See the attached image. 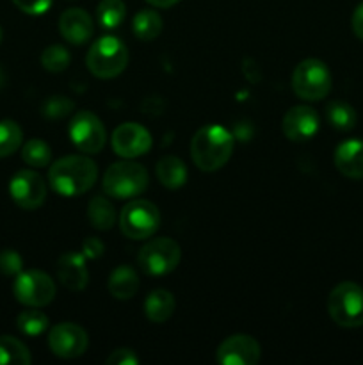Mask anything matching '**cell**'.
<instances>
[{
  "label": "cell",
  "mask_w": 363,
  "mask_h": 365,
  "mask_svg": "<svg viewBox=\"0 0 363 365\" xmlns=\"http://www.w3.org/2000/svg\"><path fill=\"white\" fill-rule=\"evenodd\" d=\"M127 16V6L123 0H102L96 7V20L103 29H116Z\"/></svg>",
  "instance_id": "cell-27"
},
{
  "label": "cell",
  "mask_w": 363,
  "mask_h": 365,
  "mask_svg": "<svg viewBox=\"0 0 363 365\" xmlns=\"http://www.w3.org/2000/svg\"><path fill=\"white\" fill-rule=\"evenodd\" d=\"M235 139L230 130L221 125H205L191 141V157L196 168L206 173L221 170L230 160Z\"/></svg>",
  "instance_id": "cell-2"
},
{
  "label": "cell",
  "mask_w": 363,
  "mask_h": 365,
  "mask_svg": "<svg viewBox=\"0 0 363 365\" xmlns=\"http://www.w3.org/2000/svg\"><path fill=\"white\" fill-rule=\"evenodd\" d=\"M333 86L330 68L319 59H305L292 71V89L306 102H319L326 98Z\"/></svg>",
  "instance_id": "cell-5"
},
{
  "label": "cell",
  "mask_w": 363,
  "mask_h": 365,
  "mask_svg": "<svg viewBox=\"0 0 363 365\" xmlns=\"http://www.w3.org/2000/svg\"><path fill=\"white\" fill-rule=\"evenodd\" d=\"M23 143V132L13 120L0 121V159L13 155Z\"/></svg>",
  "instance_id": "cell-29"
},
{
  "label": "cell",
  "mask_w": 363,
  "mask_h": 365,
  "mask_svg": "<svg viewBox=\"0 0 363 365\" xmlns=\"http://www.w3.org/2000/svg\"><path fill=\"white\" fill-rule=\"evenodd\" d=\"M98 178V166L85 155H66L50 164L48 184L64 198H75L95 185Z\"/></svg>",
  "instance_id": "cell-1"
},
{
  "label": "cell",
  "mask_w": 363,
  "mask_h": 365,
  "mask_svg": "<svg viewBox=\"0 0 363 365\" xmlns=\"http://www.w3.org/2000/svg\"><path fill=\"white\" fill-rule=\"evenodd\" d=\"M110 143H112V150L116 152V155H120L121 159H135V157L146 155L152 150L153 139L148 128L134 123V121H128V123H121L120 127H116Z\"/></svg>",
  "instance_id": "cell-13"
},
{
  "label": "cell",
  "mask_w": 363,
  "mask_h": 365,
  "mask_svg": "<svg viewBox=\"0 0 363 365\" xmlns=\"http://www.w3.org/2000/svg\"><path fill=\"white\" fill-rule=\"evenodd\" d=\"M174 303L173 294L166 289H155L149 292L144 299V314L152 323L162 324L173 316L174 312Z\"/></svg>",
  "instance_id": "cell-19"
},
{
  "label": "cell",
  "mask_w": 363,
  "mask_h": 365,
  "mask_svg": "<svg viewBox=\"0 0 363 365\" xmlns=\"http://www.w3.org/2000/svg\"><path fill=\"white\" fill-rule=\"evenodd\" d=\"M21 159L31 168H46L52 163V150L43 139H28L21 146Z\"/></svg>",
  "instance_id": "cell-28"
},
{
  "label": "cell",
  "mask_w": 363,
  "mask_h": 365,
  "mask_svg": "<svg viewBox=\"0 0 363 365\" xmlns=\"http://www.w3.org/2000/svg\"><path fill=\"white\" fill-rule=\"evenodd\" d=\"M320 118L315 109L308 106H295L285 113L281 121V130L290 141H308L319 132Z\"/></svg>",
  "instance_id": "cell-15"
},
{
  "label": "cell",
  "mask_w": 363,
  "mask_h": 365,
  "mask_svg": "<svg viewBox=\"0 0 363 365\" xmlns=\"http://www.w3.org/2000/svg\"><path fill=\"white\" fill-rule=\"evenodd\" d=\"M9 195L20 209L36 210L45 203L46 184L34 170H20L11 178Z\"/></svg>",
  "instance_id": "cell-12"
},
{
  "label": "cell",
  "mask_w": 363,
  "mask_h": 365,
  "mask_svg": "<svg viewBox=\"0 0 363 365\" xmlns=\"http://www.w3.org/2000/svg\"><path fill=\"white\" fill-rule=\"evenodd\" d=\"M14 298L25 307H41L50 305L56 298V284L52 277L43 271L31 269L21 271L13 284Z\"/></svg>",
  "instance_id": "cell-10"
},
{
  "label": "cell",
  "mask_w": 363,
  "mask_h": 365,
  "mask_svg": "<svg viewBox=\"0 0 363 365\" xmlns=\"http://www.w3.org/2000/svg\"><path fill=\"white\" fill-rule=\"evenodd\" d=\"M85 64L96 78L107 81L117 77L128 64L127 45L116 36H102L89 48Z\"/></svg>",
  "instance_id": "cell-4"
},
{
  "label": "cell",
  "mask_w": 363,
  "mask_h": 365,
  "mask_svg": "<svg viewBox=\"0 0 363 365\" xmlns=\"http://www.w3.org/2000/svg\"><path fill=\"white\" fill-rule=\"evenodd\" d=\"M59 32L68 43L78 46L88 43L95 32V21L88 11L80 7L66 9L59 18Z\"/></svg>",
  "instance_id": "cell-16"
},
{
  "label": "cell",
  "mask_w": 363,
  "mask_h": 365,
  "mask_svg": "<svg viewBox=\"0 0 363 365\" xmlns=\"http://www.w3.org/2000/svg\"><path fill=\"white\" fill-rule=\"evenodd\" d=\"M0 43H2V27H0Z\"/></svg>",
  "instance_id": "cell-39"
},
{
  "label": "cell",
  "mask_w": 363,
  "mask_h": 365,
  "mask_svg": "<svg viewBox=\"0 0 363 365\" xmlns=\"http://www.w3.org/2000/svg\"><path fill=\"white\" fill-rule=\"evenodd\" d=\"M48 317L45 312L38 309V307H28L27 310L18 314L16 327L27 337H38V335L45 334L48 330Z\"/></svg>",
  "instance_id": "cell-26"
},
{
  "label": "cell",
  "mask_w": 363,
  "mask_h": 365,
  "mask_svg": "<svg viewBox=\"0 0 363 365\" xmlns=\"http://www.w3.org/2000/svg\"><path fill=\"white\" fill-rule=\"evenodd\" d=\"M139 356L135 355L134 349L130 348H120V349H114L109 356H107L105 364L107 365H135L139 364Z\"/></svg>",
  "instance_id": "cell-33"
},
{
  "label": "cell",
  "mask_w": 363,
  "mask_h": 365,
  "mask_svg": "<svg viewBox=\"0 0 363 365\" xmlns=\"http://www.w3.org/2000/svg\"><path fill=\"white\" fill-rule=\"evenodd\" d=\"M57 278L68 291H84L89 284V271L85 257L78 252H66L57 260Z\"/></svg>",
  "instance_id": "cell-17"
},
{
  "label": "cell",
  "mask_w": 363,
  "mask_h": 365,
  "mask_svg": "<svg viewBox=\"0 0 363 365\" xmlns=\"http://www.w3.org/2000/svg\"><path fill=\"white\" fill-rule=\"evenodd\" d=\"M110 296L116 299H130L137 294L139 291V277L134 267L130 266H117L109 277Z\"/></svg>",
  "instance_id": "cell-20"
},
{
  "label": "cell",
  "mask_w": 363,
  "mask_h": 365,
  "mask_svg": "<svg viewBox=\"0 0 363 365\" xmlns=\"http://www.w3.org/2000/svg\"><path fill=\"white\" fill-rule=\"evenodd\" d=\"M155 173L160 184L167 189H180L189 177L184 160L174 155H164L157 163Z\"/></svg>",
  "instance_id": "cell-21"
},
{
  "label": "cell",
  "mask_w": 363,
  "mask_h": 365,
  "mask_svg": "<svg viewBox=\"0 0 363 365\" xmlns=\"http://www.w3.org/2000/svg\"><path fill=\"white\" fill-rule=\"evenodd\" d=\"M262 349L256 339L246 334H235L224 339L217 348V362L223 365H255L258 364Z\"/></svg>",
  "instance_id": "cell-14"
},
{
  "label": "cell",
  "mask_w": 363,
  "mask_h": 365,
  "mask_svg": "<svg viewBox=\"0 0 363 365\" xmlns=\"http://www.w3.org/2000/svg\"><path fill=\"white\" fill-rule=\"evenodd\" d=\"M326 120L337 130L349 132L356 127V110L351 103L335 100V102L327 103Z\"/></svg>",
  "instance_id": "cell-25"
},
{
  "label": "cell",
  "mask_w": 363,
  "mask_h": 365,
  "mask_svg": "<svg viewBox=\"0 0 363 365\" xmlns=\"http://www.w3.org/2000/svg\"><path fill=\"white\" fill-rule=\"evenodd\" d=\"M68 134L75 148L88 155L100 153L107 143L105 125L91 110H78L68 125Z\"/></svg>",
  "instance_id": "cell-9"
},
{
  "label": "cell",
  "mask_w": 363,
  "mask_h": 365,
  "mask_svg": "<svg viewBox=\"0 0 363 365\" xmlns=\"http://www.w3.org/2000/svg\"><path fill=\"white\" fill-rule=\"evenodd\" d=\"M330 317L342 328L363 324V287L354 282H342L327 296Z\"/></svg>",
  "instance_id": "cell-6"
},
{
  "label": "cell",
  "mask_w": 363,
  "mask_h": 365,
  "mask_svg": "<svg viewBox=\"0 0 363 365\" xmlns=\"http://www.w3.org/2000/svg\"><path fill=\"white\" fill-rule=\"evenodd\" d=\"M335 166L344 177L351 180L363 178V141L362 139H347L340 143L335 150Z\"/></svg>",
  "instance_id": "cell-18"
},
{
  "label": "cell",
  "mask_w": 363,
  "mask_h": 365,
  "mask_svg": "<svg viewBox=\"0 0 363 365\" xmlns=\"http://www.w3.org/2000/svg\"><path fill=\"white\" fill-rule=\"evenodd\" d=\"M351 27H352V32H354L356 38L362 39L363 41V2L358 4L354 9V13H352Z\"/></svg>",
  "instance_id": "cell-36"
},
{
  "label": "cell",
  "mask_w": 363,
  "mask_h": 365,
  "mask_svg": "<svg viewBox=\"0 0 363 365\" xmlns=\"http://www.w3.org/2000/svg\"><path fill=\"white\" fill-rule=\"evenodd\" d=\"M23 267V260H21L20 253L14 250H2L0 252V273L6 277H18Z\"/></svg>",
  "instance_id": "cell-32"
},
{
  "label": "cell",
  "mask_w": 363,
  "mask_h": 365,
  "mask_svg": "<svg viewBox=\"0 0 363 365\" xmlns=\"http://www.w3.org/2000/svg\"><path fill=\"white\" fill-rule=\"evenodd\" d=\"M162 18L155 9H142L139 11L132 21V31L134 36L141 41H153L162 32Z\"/></svg>",
  "instance_id": "cell-23"
},
{
  "label": "cell",
  "mask_w": 363,
  "mask_h": 365,
  "mask_svg": "<svg viewBox=\"0 0 363 365\" xmlns=\"http://www.w3.org/2000/svg\"><path fill=\"white\" fill-rule=\"evenodd\" d=\"M88 217L89 223L100 232H107L116 223V210L110 200L107 196L98 195L93 196L88 205Z\"/></svg>",
  "instance_id": "cell-22"
},
{
  "label": "cell",
  "mask_w": 363,
  "mask_h": 365,
  "mask_svg": "<svg viewBox=\"0 0 363 365\" xmlns=\"http://www.w3.org/2000/svg\"><path fill=\"white\" fill-rule=\"evenodd\" d=\"M160 227V212L155 203L134 198L123 207L120 214V228L125 237L134 241L149 239Z\"/></svg>",
  "instance_id": "cell-8"
},
{
  "label": "cell",
  "mask_w": 363,
  "mask_h": 365,
  "mask_svg": "<svg viewBox=\"0 0 363 365\" xmlns=\"http://www.w3.org/2000/svg\"><path fill=\"white\" fill-rule=\"evenodd\" d=\"M89 346L88 331L77 323H59L50 330L48 348L56 356L64 360L78 359Z\"/></svg>",
  "instance_id": "cell-11"
},
{
  "label": "cell",
  "mask_w": 363,
  "mask_h": 365,
  "mask_svg": "<svg viewBox=\"0 0 363 365\" xmlns=\"http://www.w3.org/2000/svg\"><path fill=\"white\" fill-rule=\"evenodd\" d=\"M4 84H6V73H4V70L0 68V89L4 88Z\"/></svg>",
  "instance_id": "cell-38"
},
{
  "label": "cell",
  "mask_w": 363,
  "mask_h": 365,
  "mask_svg": "<svg viewBox=\"0 0 363 365\" xmlns=\"http://www.w3.org/2000/svg\"><path fill=\"white\" fill-rule=\"evenodd\" d=\"M71 56L63 45H50L41 53V66L50 73H60L70 66Z\"/></svg>",
  "instance_id": "cell-30"
},
{
  "label": "cell",
  "mask_w": 363,
  "mask_h": 365,
  "mask_svg": "<svg viewBox=\"0 0 363 365\" xmlns=\"http://www.w3.org/2000/svg\"><path fill=\"white\" fill-rule=\"evenodd\" d=\"M180 260V245L171 237L152 239L137 253L139 269L148 277H164L173 273Z\"/></svg>",
  "instance_id": "cell-7"
},
{
  "label": "cell",
  "mask_w": 363,
  "mask_h": 365,
  "mask_svg": "<svg viewBox=\"0 0 363 365\" xmlns=\"http://www.w3.org/2000/svg\"><path fill=\"white\" fill-rule=\"evenodd\" d=\"M31 362V351L20 339L11 335L0 337V365H28Z\"/></svg>",
  "instance_id": "cell-24"
},
{
  "label": "cell",
  "mask_w": 363,
  "mask_h": 365,
  "mask_svg": "<svg viewBox=\"0 0 363 365\" xmlns=\"http://www.w3.org/2000/svg\"><path fill=\"white\" fill-rule=\"evenodd\" d=\"M14 6L18 7L23 13L32 14V16H38V14L46 13L52 6L53 0H13Z\"/></svg>",
  "instance_id": "cell-34"
},
{
  "label": "cell",
  "mask_w": 363,
  "mask_h": 365,
  "mask_svg": "<svg viewBox=\"0 0 363 365\" xmlns=\"http://www.w3.org/2000/svg\"><path fill=\"white\" fill-rule=\"evenodd\" d=\"M73 110V102L66 96H52L43 106V114L50 120H60Z\"/></svg>",
  "instance_id": "cell-31"
},
{
  "label": "cell",
  "mask_w": 363,
  "mask_h": 365,
  "mask_svg": "<svg viewBox=\"0 0 363 365\" xmlns=\"http://www.w3.org/2000/svg\"><path fill=\"white\" fill-rule=\"evenodd\" d=\"M149 175L144 166L132 159L120 160L107 168L102 187L105 195L116 200H134L146 191Z\"/></svg>",
  "instance_id": "cell-3"
},
{
  "label": "cell",
  "mask_w": 363,
  "mask_h": 365,
  "mask_svg": "<svg viewBox=\"0 0 363 365\" xmlns=\"http://www.w3.org/2000/svg\"><path fill=\"white\" fill-rule=\"evenodd\" d=\"M146 2L152 7H157V9H167V7H173L180 0H146Z\"/></svg>",
  "instance_id": "cell-37"
},
{
  "label": "cell",
  "mask_w": 363,
  "mask_h": 365,
  "mask_svg": "<svg viewBox=\"0 0 363 365\" xmlns=\"http://www.w3.org/2000/svg\"><path fill=\"white\" fill-rule=\"evenodd\" d=\"M103 252H105V246H103V242L98 237H88L82 242V255L85 259H100L103 255Z\"/></svg>",
  "instance_id": "cell-35"
}]
</instances>
